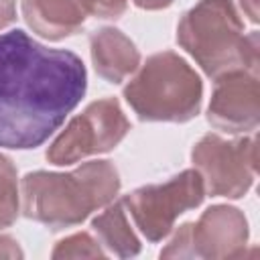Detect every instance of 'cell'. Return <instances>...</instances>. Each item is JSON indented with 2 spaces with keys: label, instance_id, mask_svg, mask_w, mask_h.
Returning a JSON list of instances; mask_svg holds the SVG:
<instances>
[{
  "label": "cell",
  "instance_id": "cell-19",
  "mask_svg": "<svg viewBox=\"0 0 260 260\" xmlns=\"http://www.w3.org/2000/svg\"><path fill=\"white\" fill-rule=\"evenodd\" d=\"M240 4H242L244 12L250 16L252 22H258L260 20V16H258V0H240Z\"/></svg>",
  "mask_w": 260,
  "mask_h": 260
},
{
  "label": "cell",
  "instance_id": "cell-6",
  "mask_svg": "<svg viewBox=\"0 0 260 260\" xmlns=\"http://www.w3.org/2000/svg\"><path fill=\"white\" fill-rule=\"evenodd\" d=\"M191 160L211 197L240 199L256 179L258 140L256 136L225 140L217 134H205L193 146Z\"/></svg>",
  "mask_w": 260,
  "mask_h": 260
},
{
  "label": "cell",
  "instance_id": "cell-8",
  "mask_svg": "<svg viewBox=\"0 0 260 260\" xmlns=\"http://www.w3.org/2000/svg\"><path fill=\"white\" fill-rule=\"evenodd\" d=\"M130 122L116 98L91 102L47 148V160L65 167L85 156L110 152L128 134Z\"/></svg>",
  "mask_w": 260,
  "mask_h": 260
},
{
  "label": "cell",
  "instance_id": "cell-12",
  "mask_svg": "<svg viewBox=\"0 0 260 260\" xmlns=\"http://www.w3.org/2000/svg\"><path fill=\"white\" fill-rule=\"evenodd\" d=\"M91 228L98 234L100 244H104L106 250L114 256L132 258L140 252V240L130 228V221L126 217V205L122 199L108 203L106 211L91 219Z\"/></svg>",
  "mask_w": 260,
  "mask_h": 260
},
{
  "label": "cell",
  "instance_id": "cell-1",
  "mask_svg": "<svg viewBox=\"0 0 260 260\" xmlns=\"http://www.w3.org/2000/svg\"><path fill=\"white\" fill-rule=\"evenodd\" d=\"M85 87L87 71L75 53L49 49L20 28L0 35V146H41Z\"/></svg>",
  "mask_w": 260,
  "mask_h": 260
},
{
  "label": "cell",
  "instance_id": "cell-15",
  "mask_svg": "<svg viewBox=\"0 0 260 260\" xmlns=\"http://www.w3.org/2000/svg\"><path fill=\"white\" fill-rule=\"evenodd\" d=\"M87 14L95 18H118L124 14L128 0H81Z\"/></svg>",
  "mask_w": 260,
  "mask_h": 260
},
{
  "label": "cell",
  "instance_id": "cell-3",
  "mask_svg": "<svg viewBox=\"0 0 260 260\" xmlns=\"http://www.w3.org/2000/svg\"><path fill=\"white\" fill-rule=\"evenodd\" d=\"M177 43L213 79L236 69L258 71V32H244L232 0H199L181 16Z\"/></svg>",
  "mask_w": 260,
  "mask_h": 260
},
{
  "label": "cell",
  "instance_id": "cell-18",
  "mask_svg": "<svg viewBox=\"0 0 260 260\" xmlns=\"http://www.w3.org/2000/svg\"><path fill=\"white\" fill-rule=\"evenodd\" d=\"M142 10H162L173 4V0H132Z\"/></svg>",
  "mask_w": 260,
  "mask_h": 260
},
{
  "label": "cell",
  "instance_id": "cell-13",
  "mask_svg": "<svg viewBox=\"0 0 260 260\" xmlns=\"http://www.w3.org/2000/svg\"><path fill=\"white\" fill-rule=\"evenodd\" d=\"M20 211L18 175L12 160L0 152V230L10 228Z\"/></svg>",
  "mask_w": 260,
  "mask_h": 260
},
{
  "label": "cell",
  "instance_id": "cell-11",
  "mask_svg": "<svg viewBox=\"0 0 260 260\" xmlns=\"http://www.w3.org/2000/svg\"><path fill=\"white\" fill-rule=\"evenodd\" d=\"M20 8L32 32L49 41L75 35L87 16L81 0H20Z\"/></svg>",
  "mask_w": 260,
  "mask_h": 260
},
{
  "label": "cell",
  "instance_id": "cell-9",
  "mask_svg": "<svg viewBox=\"0 0 260 260\" xmlns=\"http://www.w3.org/2000/svg\"><path fill=\"white\" fill-rule=\"evenodd\" d=\"M207 122L228 134L252 132L260 122V83L254 71L236 69L215 77Z\"/></svg>",
  "mask_w": 260,
  "mask_h": 260
},
{
  "label": "cell",
  "instance_id": "cell-7",
  "mask_svg": "<svg viewBox=\"0 0 260 260\" xmlns=\"http://www.w3.org/2000/svg\"><path fill=\"white\" fill-rule=\"evenodd\" d=\"M248 219L232 205H211L193 223H183L160 258H238L248 244Z\"/></svg>",
  "mask_w": 260,
  "mask_h": 260
},
{
  "label": "cell",
  "instance_id": "cell-4",
  "mask_svg": "<svg viewBox=\"0 0 260 260\" xmlns=\"http://www.w3.org/2000/svg\"><path fill=\"white\" fill-rule=\"evenodd\" d=\"M124 100L142 122H189L201 110L203 81L181 55L162 51L124 85Z\"/></svg>",
  "mask_w": 260,
  "mask_h": 260
},
{
  "label": "cell",
  "instance_id": "cell-14",
  "mask_svg": "<svg viewBox=\"0 0 260 260\" xmlns=\"http://www.w3.org/2000/svg\"><path fill=\"white\" fill-rule=\"evenodd\" d=\"M51 256L55 260H59V258H104L106 252L100 248V244L87 232H79V234H73V236L57 242Z\"/></svg>",
  "mask_w": 260,
  "mask_h": 260
},
{
  "label": "cell",
  "instance_id": "cell-5",
  "mask_svg": "<svg viewBox=\"0 0 260 260\" xmlns=\"http://www.w3.org/2000/svg\"><path fill=\"white\" fill-rule=\"evenodd\" d=\"M203 197L205 187L199 171L185 169L167 183L134 189L122 201L140 234L148 242H160L171 234L177 217L199 207Z\"/></svg>",
  "mask_w": 260,
  "mask_h": 260
},
{
  "label": "cell",
  "instance_id": "cell-17",
  "mask_svg": "<svg viewBox=\"0 0 260 260\" xmlns=\"http://www.w3.org/2000/svg\"><path fill=\"white\" fill-rule=\"evenodd\" d=\"M16 18V4L14 0H0V28L12 24Z\"/></svg>",
  "mask_w": 260,
  "mask_h": 260
},
{
  "label": "cell",
  "instance_id": "cell-16",
  "mask_svg": "<svg viewBox=\"0 0 260 260\" xmlns=\"http://www.w3.org/2000/svg\"><path fill=\"white\" fill-rule=\"evenodd\" d=\"M20 258L22 250L18 248V242L10 236H0V258Z\"/></svg>",
  "mask_w": 260,
  "mask_h": 260
},
{
  "label": "cell",
  "instance_id": "cell-2",
  "mask_svg": "<svg viewBox=\"0 0 260 260\" xmlns=\"http://www.w3.org/2000/svg\"><path fill=\"white\" fill-rule=\"evenodd\" d=\"M118 191L120 175L110 160H89L69 173L35 171L20 183L22 213L51 230H63L112 203Z\"/></svg>",
  "mask_w": 260,
  "mask_h": 260
},
{
  "label": "cell",
  "instance_id": "cell-10",
  "mask_svg": "<svg viewBox=\"0 0 260 260\" xmlns=\"http://www.w3.org/2000/svg\"><path fill=\"white\" fill-rule=\"evenodd\" d=\"M89 55L98 75L110 83L124 81L140 65V53L136 45L114 26H104L91 32Z\"/></svg>",
  "mask_w": 260,
  "mask_h": 260
}]
</instances>
